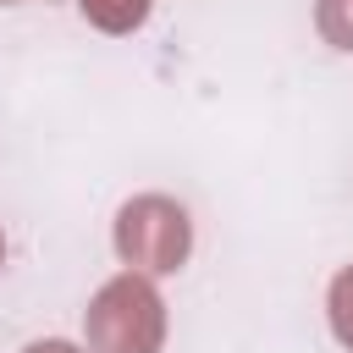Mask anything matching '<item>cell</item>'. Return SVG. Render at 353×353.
<instances>
[{
    "label": "cell",
    "mask_w": 353,
    "mask_h": 353,
    "mask_svg": "<svg viewBox=\"0 0 353 353\" xmlns=\"http://www.w3.org/2000/svg\"><path fill=\"white\" fill-rule=\"evenodd\" d=\"M22 353H83V347H72V342L50 336V342H33V347H22Z\"/></svg>",
    "instance_id": "8992f818"
},
{
    "label": "cell",
    "mask_w": 353,
    "mask_h": 353,
    "mask_svg": "<svg viewBox=\"0 0 353 353\" xmlns=\"http://www.w3.org/2000/svg\"><path fill=\"white\" fill-rule=\"evenodd\" d=\"M0 259H6V237H0Z\"/></svg>",
    "instance_id": "52a82bcc"
},
{
    "label": "cell",
    "mask_w": 353,
    "mask_h": 353,
    "mask_svg": "<svg viewBox=\"0 0 353 353\" xmlns=\"http://www.w3.org/2000/svg\"><path fill=\"white\" fill-rule=\"evenodd\" d=\"M325 309H331V331H336V342L353 353V265H342V270L331 276Z\"/></svg>",
    "instance_id": "277c9868"
},
{
    "label": "cell",
    "mask_w": 353,
    "mask_h": 353,
    "mask_svg": "<svg viewBox=\"0 0 353 353\" xmlns=\"http://www.w3.org/2000/svg\"><path fill=\"white\" fill-rule=\"evenodd\" d=\"M0 6H11V0H0Z\"/></svg>",
    "instance_id": "ba28073f"
},
{
    "label": "cell",
    "mask_w": 353,
    "mask_h": 353,
    "mask_svg": "<svg viewBox=\"0 0 353 353\" xmlns=\"http://www.w3.org/2000/svg\"><path fill=\"white\" fill-rule=\"evenodd\" d=\"M314 28H320V39L331 50H353V0H320Z\"/></svg>",
    "instance_id": "5b68a950"
},
{
    "label": "cell",
    "mask_w": 353,
    "mask_h": 353,
    "mask_svg": "<svg viewBox=\"0 0 353 353\" xmlns=\"http://www.w3.org/2000/svg\"><path fill=\"white\" fill-rule=\"evenodd\" d=\"M149 6H154V0H77V11H83L99 33H132V28H143Z\"/></svg>",
    "instance_id": "3957f363"
},
{
    "label": "cell",
    "mask_w": 353,
    "mask_h": 353,
    "mask_svg": "<svg viewBox=\"0 0 353 353\" xmlns=\"http://www.w3.org/2000/svg\"><path fill=\"white\" fill-rule=\"evenodd\" d=\"M83 331H88V353H160L165 347V303L149 287V276L121 270L94 292Z\"/></svg>",
    "instance_id": "6da1fadb"
},
{
    "label": "cell",
    "mask_w": 353,
    "mask_h": 353,
    "mask_svg": "<svg viewBox=\"0 0 353 353\" xmlns=\"http://www.w3.org/2000/svg\"><path fill=\"white\" fill-rule=\"evenodd\" d=\"M116 254L138 276H171L193 254V221L165 193H138L116 210Z\"/></svg>",
    "instance_id": "7a4b0ae2"
}]
</instances>
